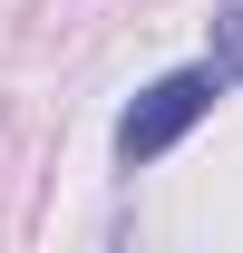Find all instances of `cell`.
Here are the masks:
<instances>
[{
    "label": "cell",
    "instance_id": "2",
    "mask_svg": "<svg viewBox=\"0 0 243 253\" xmlns=\"http://www.w3.org/2000/svg\"><path fill=\"white\" fill-rule=\"evenodd\" d=\"M214 68H224V78H243V10H224V49H214Z\"/></svg>",
    "mask_w": 243,
    "mask_h": 253
},
{
    "label": "cell",
    "instance_id": "1",
    "mask_svg": "<svg viewBox=\"0 0 243 253\" xmlns=\"http://www.w3.org/2000/svg\"><path fill=\"white\" fill-rule=\"evenodd\" d=\"M224 88H234V78H224L214 59H204V68H175V78H156V88H136V97H126V117H117V166H156L195 117H214V97H224Z\"/></svg>",
    "mask_w": 243,
    "mask_h": 253
}]
</instances>
